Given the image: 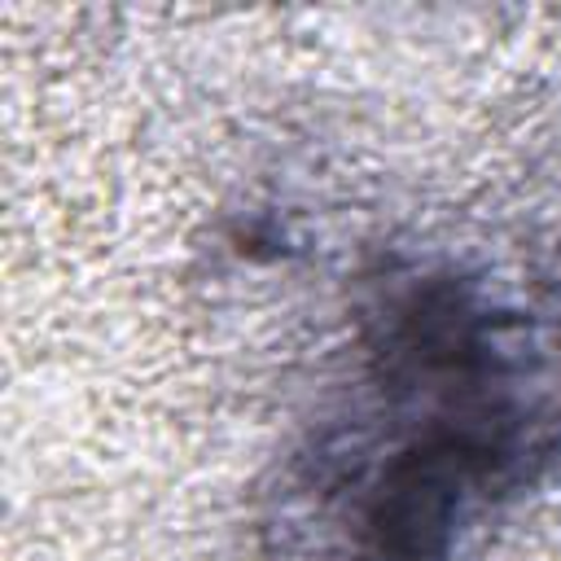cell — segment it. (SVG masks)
I'll return each instance as SVG.
<instances>
[{"instance_id": "cell-1", "label": "cell", "mask_w": 561, "mask_h": 561, "mask_svg": "<svg viewBox=\"0 0 561 561\" xmlns=\"http://www.w3.org/2000/svg\"><path fill=\"white\" fill-rule=\"evenodd\" d=\"M359 342L355 394L294 460L289 513L324 561H447L557 451L535 333L478 280L421 272L373 302Z\"/></svg>"}]
</instances>
